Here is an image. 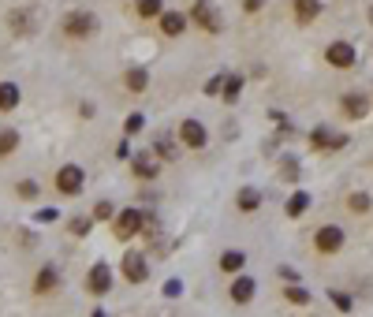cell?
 Wrapping results in <instances>:
<instances>
[{"mask_svg": "<svg viewBox=\"0 0 373 317\" xmlns=\"http://www.w3.org/2000/svg\"><path fill=\"white\" fill-rule=\"evenodd\" d=\"M108 216H112V205H108V202H97V205H94V221H108Z\"/></svg>", "mask_w": 373, "mask_h": 317, "instance_id": "f546056e", "label": "cell"}, {"mask_svg": "<svg viewBox=\"0 0 373 317\" xmlns=\"http://www.w3.org/2000/svg\"><path fill=\"white\" fill-rule=\"evenodd\" d=\"M57 269H41V273H38V280H34V292H38V295H45V292H52V287H57Z\"/></svg>", "mask_w": 373, "mask_h": 317, "instance_id": "44dd1931", "label": "cell"}, {"mask_svg": "<svg viewBox=\"0 0 373 317\" xmlns=\"http://www.w3.org/2000/svg\"><path fill=\"white\" fill-rule=\"evenodd\" d=\"M179 142H183L187 150H202L205 146V127L198 120H183L179 123Z\"/></svg>", "mask_w": 373, "mask_h": 317, "instance_id": "8fae6325", "label": "cell"}, {"mask_svg": "<svg viewBox=\"0 0 373 317\" xmlns=\"http://www.w3.org/2000/svg\"><path fill=\"white\" fill-rule=\"evenodd\" d=\"M19 86L15 83H0V112H12L15 105H19Z\"/></svg>", "mask_w": 373, "mask_h": 317, "instance_id": "2e32d148", "label": "cell"}, {"mask_svg": "<svg viewBox=\"0 0 373 317\" xmlns=\"http://www.w3.org/2000/svg\"><path fill=\"white\" fill-rule=\"evenodd\" d=\"M19 150V134L15 131H0V157H8V153Z\"/></svg>", "mask_w": 373, "mask_h": 317, "instance_id": "cb8c5ba5", "label": "cell"}, {"mask_svg": "<svg viewBox=\"0 0 373 317\" xmlns=\"http://www.w3.org/2000/svg\"><path fill=\"white\" fill-rule=\"evenodd\" d=\"M108 287H112V269H108L105 261H97V265L86 273V292L90 295H108Z\"/></svg>", "mask_w": 373, "mask_h": 317, "instance_id": "52a82bcc", "label": "cell"}, {"mask_svg": "<svg viewBox=\"0 0 373 317\" xmlns=\"http://www.w3.org/2000/svg\"><path fill=\"white\" fill-rule=\"evenodd\" d=\"M165 12V0H139V15L142 19H157Z\"/></svg>", "mask_w": 373, "mask_h": 317, "instance_id": "603a6c76", "label": "cell"}, {"mask_svg": "<svg viewBox=\"0 0 373 317\" xmlns=\"http://www.w3.org/2000/svg\"><path fill=\"white\" fill-rule=\"evenodd\" d=\"M190 19H194V26H202L205 34H221V30H224L221 12H216L209 0H194V8H190Z\"/></svg>", "mask_w": 373, "mask_h": 317, "instance_id": "7a4b0ae2", "label": "cell"}, {"mask_svg": "<svg viewBox=\"0 0 373 317\" xmlns=\"http://www.w3.org/2000/svg\"><path fill=\"white\" fill-rule=\"evenodd\" d=\"M306 205H310V194H306V190H299V194L288 202V216H291V221H299V216L306 213Z\"/></svg>", "mask_w": 373, "mask_h": 317, "instance_id": "7402d4cb", "label": "cell"}, {"mask_svg": "<svg viewBox=\"0 0 373 317\" xmlns=\"http://www.w3.org/2000/svg\"><path fill=\"white\" fill-rule=\"evenodd\" d=\"M343 228H336V224H325V228H317V235H314V247L321 250V254H340L343 250Z\"/></svg>", "mask_w": 373, "mask_h": 317, "instance_id": "277c9868", "label": "cell"}, {"mask_svg": "<svg viewBox=\"0 0 373 317\" xmlns=\"http://www.w3.org/2000/svg\"><path fill=\"white\" fill-rule=\"evenodd\" d=\"M68 38H75V41H86V38H94L97 34V15H90V12H71V15H63V26H60Z\"/></svg>", "mask_w": 373, "mask_h": 317, "instance_id": "6da1fadb", "label": "cell"}, {"mask_svg": "<svg viewBox=\"0 0 373 317\" xmlns=\"http://www.w3.org/2000/svg\"><path fill=\"white\" fill-rule=\"evenodd\" d=\"M123 83H127V90H131V94H142V90L150 86V75H145L142 68H131V71H127V79H123Z\"/></svg>", "mask_w": 373, "mask_h": 317, "instance_id": "ac0fdd59", "label": "cell"}, {"mask_svg": "<svg viewBox=\"0 0 373 317\" xmlns=\"http://www.w3.org/2000/svg\"><path fill=\"white\" fill-rule=\"evenodd\" d=\"M280 280H288V284H295L299 276H295V269H288V265H284V269H280Z\"/></svg>", "mask_w": 373, "mask_h": 317, "instance_id": "e575fe53", "label": "cell"}, {"mask_svg": "<svg viewBox=\"0 0 373 317\" xmlns=\"http://www.w3.org/2000/svg\"><path fill=\"white\" fill-rule=\"evenodd\" d=\"M221 86H224V90H221L224 101H235V97H239V90H243V79H239V75H232L228 83H221Z\"/></svg>", "mask_w": 373, "mask_h": 317, "instance_id": "484cf974", "label": "cell"}, {"mask_svg": "<svg viewBox=\"0 0 373 317\" xmlns=\"http://www.w3.org/2000/svg\"><path fill=\"white\" fill-rule=\"evenodd\" d=\"M243 265H247V258H243L239 250H224L221 254V269H224V273H239Z\"/></svg>", "mask_w": 373, "mask_h": 317, "instance_id": "ffe728a7", "label": "cell"}, {"mask_svg": "<svg viewBox=\"0 0 373 317\" xmlns=\"http://www.w3.org/2000/svg\"><path fill=\"white\" fill-rule=\"evenodd\" d=\"M317 15H321V0H295V23L310 26Z\"/></svg>", "mask_w": 373, "mask_h": 317, "instance_id": "5bb4252c", "label": "cell"}, {"mask_svg": "<svg viewBox=\"0 0 373 317\" xmlns=\"http://www.w3.org/2000/svg\"><path fill=\"white\" fill-rule=\"evenodd\" d=\"M153 153H157V157H165V161H176V157H179L176 142H172L168 134H161V139H153Z\"/></svg>", "mask_w": 373, "mask_h": 317, "instance_id": "d6986e66", "label": "cell"}, {"mask_svg": "<svg viewBox=\"0 0 373 317\" xmlns=\"http://www.w3.org/2000/svg\"><path fill=\"white\" fill-rule=\"evenodd\" d=\"M243 8H247V12H261V8H265V0H243Z\"/></svg>", "mask_w": 373, "mask_h": 317, "instance_id": "d6a6232c", "label": "cell"}, {"mask_svg": "<svg viewBox=\"0 0 373 317\" xmlns=\"http://www.w3.org/2000/svg\"><path fill=\"white\" fill-rule=\"evenodd\" d=\"M157 19H161V30H165V38H179V34L187 30V15H179V12H161Z\"/></svg>", "mask_w": 373, "mask_h": 317, "instance_id": "4fadbf2b", "label": "cell"}, {"mask_svg": "<svg viewBox=\"0 0 373 317\" xmlns=\"http://www.w3.org/2000/svg\"><path fill=\"white\" fill-rule=\"evenodd\" d=\"M142 127H145V116L142 112H131V116H127V123H123V131L127 134H139Z\"/></svg>", "mask_w": 373, "mask_h": 317, "instance_id": "83f0119b", "label": "cell"}, {"mask_svg": "<svg viewBox=\"0 0 373 317\" xmlns=\"http://www.w3.org/2000/svg\"><path fill=\"white\" fill-rule=\"evenodd\" d=\"M284 298H288L291 306H306V303H310V295H306L303 287H295V284H291L288 292H284Z\"/></svg>", "mask_w": 373, "mask_h": 317, "instance_id": "4316f807", "label": "cell"}, {"mask_svg": "<svg viewBox=\"0 0 373 317\" xmlns=\"http://www.w3.org/2000/svg\"><path fill=\"white\" fill-rule=\"evenodd\" d=\"M254 292H258V284H254V276H239V280H235V284H232L228 298H232L235 306H247L250 298H254Z\"/></svg>", "mask_w": 373, "mask_h": 317, "instance_id": "7c38bea8", "label": "cell"}, {"mask_svg": "<svg viewBox=\"0 0 373 317\" xmlns=\"http://www.w3.org/2000/svg\"><path fill=\"white\" fill-rule=\"evenodd\" d=\"M19 194L23 198H34V194H38V187H34V183H19Z\"/></svg>", "mask_w": 373, "mask_h": 317, "instance_id": "836d02e7", "label": "cell"}, {"mask_svg": "<svg viewBox=\"0 0 373 317\" xmlns=\"http://www.w3.org/2000/svg\"><path fill=\"white\" fill-rule=\"evenodd\" d=\"M340 112H343V120H366L370 116V97L362 94V90H351L347 97H340Z\"/></svg>", "mask_w": 373, "mask_h": 317, "instance_id": "5b68a950", "label": "cell"}, {"mask_svg": "<svg viewBox=\"0 0 373 317\" xmlns=\"http://www.w3.org/2000/svg\"><path fill=\"white\" fill-rule=\"evenodd\" d=\"M142 221H145V216H142V209H123L120 216H116V239H134V235H139L142 232Z\"/></svg>", "mask_w": 373, "mask_h": 317, "instance_id": "8992f818", "label": "cell"}, {"mask_svg": "<svg viewBox=\"0 0 373 317\" xmlns=\"http://www.w3.org/2000/svg\"><path fill=\"white\" fill-rule=\"evenodd\" d=\"M83 187H86V172L79 165H63L57 172V190L60 194H83Z\"/></svg>", "mask_w": 373, "mask_h": 317, "instance_id": "3957f363", "label": "cell"}, {"mask_svg": "<svg viewBox=\"0 0 373 317\" xmlns=\"http://www.w3.org/2000/svg\"><path fill=\"white\" fill-rule=\"evenodd\" d=\"M370 205H373V202H370V194H362V190L347 198V209H351V213H359V216H362V213H370Z\"/></svg>", "mask_w": 373, "mask_h": 317, "instance_id": "d4e9b609", "label": "cell"}, {"mask_svg": "<svg viewBox=\"0 0 373 317\" xmlns=\"http://www.w3.org/2000/svg\"><path fill=\"white\" fill-rule=\"evenodd\" d=\"M329 298H332V306H336V310H343V314L351 310V298L343 295V292H329Z\"/></svg>", "mask_w": 373, "mask_h": 317, "instance_id": "f1b7e54d", "label": "cell"}, {"mask_svg": "<svg viewBox=\"0 0 373 317\" xmlns=\"http://www.w3.org/2000/svg\"><path fill=\"white\" fill-rule=\"evenodd\" d=\"M145 276H150L145 258H142V254H134V250H127L123 254V280H127V284H142Z\"/></svg>", "mask_w": 373, "mask_h": 317, "instance_id": "9c48e42d", "label": "cell"}, {"mask_svg": "<svg viewBox=\"0 0 373 317\" xmlns=\"http://www.w3.org/2000/svg\"><path fill=\"white\" fill-rule=\"evenodd\" d=\"M90 224H94V221H86V216H83V221H71V232H75V235H86Z\"/></svg>", "mask_w": 373, "mask_h": 317, "instance_id": "4dcf8cb0", "label": "cell"}, {"mask_svg": "<svg viewBox=\"0 0 373 317\" xmlns=\"http://www.w3.org/2000/svg\"><path fill=\"white\" fill-rule=\"evenodd\" d=\"M370 23H373V8H370Z\"/></svg>", "mask_w": 373, "mask_h": 317, "instance_id": "d590c367", "label": "cell"}, {"mask_svg": "<svg viewBox=\"0 0 373 317\" xmlns=\"http://www.w3.org/2000/svg\"><path fill=\"white\" fill-rule=\"evenodd\" d=\"M235 205H239V213H254L261 205V194L254 187H243L239 194H235Z\"/></svg>", "mask_w": 373, "mask_h": 317, "instance_id": "9a60e30c", "label": "cell"}, {"mask_svg": "<svg viewBox=\"0 0 373 317\" xmlns=\"http://www.w3.org/2000/svg\"><path fill=\"white\" fill-rule=\"evenodd\" d=\"M310 146L314 150H325V153L343 150V146H347V134H329L325 127H314V131H310Z\"/></svg>", "mask_w": 373, "mask_h": 317, "instance_id": "30bf717a", "label": "cell"}, {"mask_svg": "<svg viewBox=\"0 0 373 317\" xmlns=\"http://www.w3.org/2000/svg\"><path fill=\"white\" fill-rule=\"evenodd\" d=\"M131 168H134V176H139V179H157V161H153V157H134Z\"/></svg>", "mask_w": 373, "mask_h": 317, "instance_id": "e0dca14e", "label": "cell"}, {"mask_svg": "<svg viewBox=\"0 0 373 317\" xmlns=\"http://www.w3.org/2000/svg\"><path fill=\"white\" fill-rule=\"evenodd\" d=\"M325 60H329V68H354V45L332 41L329 49H325Z\"/></svg>", "mask_w": 373, "mask_h": 317, "instance_id": "ba28073f", "label": "cell"}, {"mask_svg": "<svg viewBox=\"0 0 373 317\" xmlns=\"http://www.w3.org/2000/svg\"><path fill=\"white\" fill-rule=\"evenodd\" d=\"M221 83H224V79H221V75H216V79H209V86H205V94H221Z\"/></svg>", "mask_w": 373, "mask_h": 317, "instance_id": "1f68e13d", "label": "cell"}]
</instances>
